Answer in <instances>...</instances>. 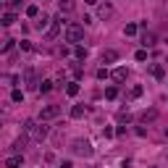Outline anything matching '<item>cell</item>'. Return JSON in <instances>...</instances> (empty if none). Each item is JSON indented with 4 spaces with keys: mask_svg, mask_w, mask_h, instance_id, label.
Instances as JSON below:
<instances>
[{
    "mask_svg": "<svg viewBox=\"0 0 168 168\" xmlns=\"http://www.w3.org/2000/svg\"><path fill=\"white\" fill-rule=\"evenodd\" d=\"M11 100H13V103H21V100H24V92H21V89H13Z\"/></svg>",
    "mask_w": 168,
    "mask_h": 168,
    "instance_id": "9a60e30c",
    "label": "cell"
},
{
    "mask_svg": "<svg viewBox=\"0 0 168 168\" xmlns=\"http://www.w3.org/2000/svg\"><path fill=\"white\" fill-rule=\"evenodd\" d=\"M126 76H129V71H126V68H116V71H113V79H116V82H123Z\"/></svg>",
    "mask_w": 168,
    "mask_h": 168,
    "instance_id": "30bf717a",
    "label": "cell"
},
{
    "mask_svg": "<svg viewBox=\"0 0 168 168\" xmlns=\"http://www.w3.org/2000/svg\"><path fill=\"white\" fill-rule=\"evenodd\" d=\"M142 45H144V47H152V45H155V34H152V32H147V34L142 37Z\"/></svg>",
    "mask_w": 168,
    "mask_h": 168,
    "instance_id": "9c48e42d",
    "label": "cell"
},
{
    "mask_svg": "<svg viewBox=\"0 0 168 168\" xmlns=\"http://www.w3.org/2000/svg\"><path fill=\"white\" fill-rule=\"evenodd\" d=\"M50 89H53V82H50V79H47V82H42V84H40V92H50Z\"/></svg>",
    "mask_w": 168,
    "mask_h": 168,
    "instance_id": "ac0fdd59",
    "label": "cell"
},
{
    "mask_svg": "<svg viewBox=\"0 0 168 168\" xmlns=\"http://www.w3.org/2000/svg\"><path fill=\"white\" fill-rule=\"evenodd\" d=\"M61 8L63 11H71V8H74V0H61Z\"/></svg>",
    "mask_w": 168,
    "mask_h": 168,
    "instance_id": "d6986e66",
    "label": "cell"
},
{
    "mask_svg": "<svg viewBox=\"0 0 168 168\" xmlns=\"http://www.w3.org/2000/svg\"><path fill=\"white\" fill-rule=\"evenodd\" d=\"M137 29H139L137 24H126V29H123V32H126V34H137Z\"/></svg>",
    "mask_w": 168,
    "mask_h": 168,
    "instance_id": "7402d4cb",
    "label": "cell"
},
{
    "mask_svg": "<svg viewBox=\"0 0 168 168\" xmlns=\"http://www.w3.org/2000/svg\"><path fill=\"white\" fill-rule=\"evenodd\" d=\"M24 131L32 137L34 142H42V139L47 137V129H45V126H40L37 121H26V123H24Z\"/></svg>",
    "mask_w": 168,
    "mask_h": 168,
    "instance_id": "6da1fadb",
    "label": "cell"
},
{
    "mask_svg": "<svg viewBox=\"0 0 168 168\" xmlns=\"http://www.w3.org/2000/svg\"><path fill=\"white\" fill-rule=\"evenodd\" d=\"M61 168H71V163H68V160H66V163H61Z\"/></svg>",
    "mask_w": 168,
    "mask_h": 168,
    "instance_id": "d4e9b609",
    "label": "cell"
},
{
    "mask_svg": "<svg viewBox=\"0 0 168 168\" xmlns=\"http://www.w3.org/2000/svg\"><path fill=\"white\" fill-rule=\"evenodd\" d=\"M21 163H24V158H21V155H13V158L5 160V168H19Z\"/></svg>",
    "mask_w": 168,
    "mask_h": 168,
    "instance_id": "8992f818",
    "label": "cell"
},
{
    "mask_svg": "<svg viewBox=\"0 0 168 168\" xmlns=\"http://www.w3.org/2000/svg\"><path fill=\"white\" fill-rule=\"evenodd\" d=\"M108 16H113V8L111 5H100V19H108Z\"/></svg>",
    "mask_w": 168,
    "mask_h": 168,
    "instance_id": "8fae6325",
    "label": "cell"
},
{
    "mask_svg": "<svg viewBox=\"0 0 168 168\" xmlns=\"http://www.w3.org/2000/svg\"><path fill=\"white\" fill-rule=\"evenodd\" d=\"M71 116H74V118H82V116H84V108H82V105H74V108H71Z\"/></svg>",
    "mask_w": 168,
    "mask_h": 168,
    "instance_id": "5bb4252c",
    "label": "cell"
},
{
    "mask_svg": "<svg viewBox=\"0 0 168 168\" xmlns=\"http://www.w3.org/2000/svg\"><path fill=\"white\" fill-rule=\"evenodd\" d=\"M116 95H118V89H116V87H108V89H105V97H108V100H113Z\"/></svg>",
    "mask_w": 168,
    "mask_h": 168,
    "instance_id": "e0dca14e",
    "label": "cell"
},
{
    "mask_svg": "<svg viewBox=\"0 0 168 168\" xmlns=\"http://www.w3.org/2000/svg\"><path fill=\"white\" fill-rule=\"evenodd\" d=\"M152 76H155V79H163V66H152Z\"/></svg>",
    "mask_w": 168,
    "mask_h": 168,
    "instance_id": "2e32d148",
    "label": "cell"
},
{
    "mask_svg": "<svg viewBox=\"0 0 168 168\" xmlns=\"http://www.w3.org/2000/svg\"><path fill=\"white\" fill-rule=\"evenodd\" d=\"M58 116H61V105H47V108H42L40 121H50V118H58Z\"/></svg>",
    "mask_w": 168,
    "mask_h": 168,
    "instance_id": "277c9868",
    "label": "cell"
},
{
    "mask_svg": "<svg viewBox=\"0 0 168 168\" xmlns=\"http://www.w3.org/2000/svg\"><path fill=\"white\" fill-rule=\"evenodd\" d=\"M137 61H147V50H139V53H137Z\"/></svg>",
    "mask_w": 168,
    "mask_h": 168,
    "instance_id": "cb8c5ba5",
    "label": "cell"
},
{
    "mask_svg": "<svg viewBox=\"0 0 168 168\" xmlns=\"http://www.w3.org/2000/svg\"><path fill=\"white\" fill-rule=\"evenodd\" d=\"M13 21H16V16H13V13H5V16L0 19V24H3V26H11Z\"/></svg>",
    "mask_w": 168,
    "mask_h": 168,
    "instance_id": "7c38bea8",
    "label": "cell"
},
{
    "mask_svg": "<svg viewBox=\"0 0 168 168\" xmlns=\"http://www.w3.org/2000/svg\"><path fill=\"white\" fill-rule=\"evenodd\" d=\"M113 61H118V53H116V50H105L103 53V63H113Z\"/></svg>",
    "mask_w": 168,
    "mask_h": 168,
    "instance_id": "ba28073f",
    "label": "cell"
},
{
    "mask_svg": "<svg viewBox=\"0 0 168 168\" xmlns=\"http://www.w3.org/2000/svg\"><path fill=\"white\" fill-rule=\"evenodd\" d=\"M155 118H158V111H144V113L139 116L142 123H150V121H155Z\"/></svg>",
    "mask_w": 168,
    "mask_h": 168,
    "instance_id": "52a82bcc",
    "label": "cell"
},
{
    "mask_svg": "<svg viewBox=\"0 0 168 168\" xmlns=\"http://www.w3.org/2000/svg\"><path fill=\"white\" fill-rule=\"evenodd\" d=\"M82 37H84V26H79V24L66 26V42H82Z\"/></svg>",
    "mask_w": 168,
    "mask_h": 168,
    "instance_id": "3957f363",
    "label": "cell"
},
{
    "mask_svg": "<svg viewBox=\"0 0 168 168\" xmlns=\"http://www.w3.org/2000/svg\"><path fill=\"white\" fill-rule=\"evenodd\" d=\"M42 3H47V0H42Z\"/></svg>",
    "mask_w": 168,
    "mask_h": 168,
    "instance_id": "83f0119b",
    "label": "cell"
},
{
    "mask_svg": "<svg viewBox=\"0 0 168 168\" xmlns=\"http://www.w3.org/2000/svg\"><path fill=\"white\" fill-rule=\"evenodd\" d=\"M26 82H29V87H34V71H32V68L26 71Z\"/></svg>",
    "mask_w": 168,
    "mask_h": 168,
    "instance_id": "603a6c76",
    "label": "cell"
},
{
    "mask_svg": "<svg viewBox=\"0 0 168 168\" xmlns=\"http://www.w3.org/2000/svg\"><path fill=\"white\" fill-rule=\"evenodd\" d=\"M66 95H71V97H74V95H79V84H76V82H71L68 87H66Z\"/></svg>",
    "mask_w": 168,
    "mask_h": 168,
    "instance_id": "4fadbf2b",
    "label": "cell"
},
{
    "mask_svg": "<svg viewBox=\"0 0 168 168\" xmlns=\"http://www.w3.org/2000/svg\"><path fill=\"white\" fill-rule=\"evenodd\" d=\"M71 150H74V155H82V158H92V144L87 142V139H76L74 144H71Z\"/></svg>",
    "mask_w": 168,
    "mask_h": 168,
    "instance_id": "7a4b0ae2",
    "label": "cell"
},
{
    "mask_svg": "<svg viewBox=\"0 0 168 168\" xmlns=\"http://www.w3.org/2000/svg\"><path fill=\"white\" fill-rule=\"evenodd\" d=\"M84 3H87V5H95V3H97V0H84Z\"/></svg>",
    "mask_w": 168,
    "mask_h": 168,
    "instance_id": "484cf974",
    "label": "cell"
},
{
    "mask_svg": "<svg viewBox=\"0 0 168 168\" xmlns=\"http://www.w3.org/2000/svg\"><path fill=\"white\" fill-rule=\"evenodd\" d=\"M58 32H61V19H53V24H50V32H47V40H55Z\"/></svg>",
    "mask_w": 168,
    "mask_h": 168,
    "instance_id": "5b68a950",
    "label": "cell"
},
{
    "mask_svg": "<svg viewBox=\"0 0 168 168\" xmlns=\"http://www.w3.org/2000/svg\"><path fill=\"white\" fill-rule=\"evenodd\" d=\"M74 53H76V58H79V61H84V58H87V50H84V47H76Z\"/></svg>",
    "mask_w": 168,
    "mask_h": 168,
    "instance_id": "44dd1931",
    "label": "cell"
},
{
    "mask_svg": "<svg viewBox=\"0 0 168 168\" xmlns=\"http://www.w3.org/2000/svg\"><path fill=\"white\" fill-rule=\"evenodd\" d=\"M37 13H40V8H37V5H29V8H26V16H32V19H34Z\"/></svg>",
    "mask_w": 168,
    "mask_h": 168,
    "instance_id": "ffe728a7",
    "label": "cell"
},
{
    "mask_svg": "<svg viewBox=\"0 0 168 168\" xmlns=\"http://www.w3.org/2000/svg\"><path fill=\"white\" fill-rule=\"evenodd\" d=\"M165 137H168V129H165Z\"/></svg>",
    "mask_w": 168,
    "mask_h": 168,
    "instance_id": "4316f807",
    "label": "cell"
}]
</instances>
